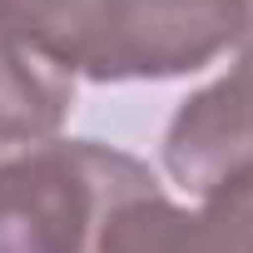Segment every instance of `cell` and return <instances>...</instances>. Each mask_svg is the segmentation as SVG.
<instances>
[{"mask_svg": "<svg viewBox=\"0 0 253 253\" xmlns=\"http://www.w3.org/2000/svg\"><path fill=\"white\" fill-rule=\"evenodd\" d=\"M238 45H243V50H238V65L228 70V80L243 89V99H248V109H253V0H248V30H243Z\"/></svg>", "mask_w": 253, "mask_h": 253, "instance_id": "5", "label": "cell"}, {"mask_svg": "<svg viewBox=\"0 0 253 253\" xmlns=\"http://www.w3.org/2000/svg\"><path fill=\"white\" fill-rule=\"evenodd\" d=\"M89 253H218L204 213H189L164 199L159 184L124 194L94 228Z\"/></svg>", "mask_w": 253, "mask_h": 253, "instance_id": "4", "label": "cell"}, {"mask_svg": "<svg viewBox=\"0 0 253 253\" xmlns=\"http://www.w3.org/2000/svg\"><path fill=\"white\" fill-rule=\"evenodd\" d=\"M10 25L70 80H179L248 30V0H0Z\"/></svg>", "mask_w": 253, "mask_h": 253, "instance_id": "1", "label": "cell"}, {"mask_svg": "<svg viewBox=\"0 0 253 253\" xmlns=\"http://www.w3.org/2000/svg\"><path fill=\"white\" fill-rule=\"evenodd\" d=\"M75 104V80L0 25V144H50Z\"/></svg>", "mask_w": 253, "mask_h": 253, "instance_id": "3", "label": "cell"}, {"mask_svg": "<svg viewBox=\"0 0 253 253\" xmlns=\"http://www.w3.org/2000/svg\"><path fill=\"white\" fill-rule=\"evenodd\" d=\"M149 184V164L94 139L30 144L0 159V253H89L109 204Z\"/></svg>", "mask_w": 253, "mask_h": 253, "instance_id": "2", "label": "cell"}]
</instances>
